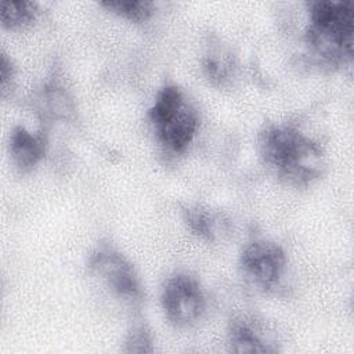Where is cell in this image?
<instances>
[{"mask_svg": "<svg viewBox=\"0 0 354 354\" xmlns=\"http://www.w3.org/2000/svg\"><path fill=\"white\" fill-rule=\"evenodd\" d=\"M47 136L44 131H29L15 126L10 134V155L14 166L22 174L32 171L47 153Z\"/></svg>", "mask_w": 354, "mask_h": 354, "instance_id": "obj_8", "label": "cell"}, {"mask_svg": "<svg viewBox=\"0 0 354 354\" xmlns=\"http://www.w3.org/2000/svg\"><path fill=\"white\" fill-rule=\"evenodd\" d=\"M87 267L116 299L131 307L141 303L144 292L134 266L111 243H100L90 253Z\"/></svg>", "mask_w": 354, "mask_h": 354, "instance_id": "obj_4", "label": "cell"}, {"mask_svg": "<svg viewBox=\"0 0 354 354\" xmlns=\"http://www.w3.org/2000/svg\"><path fill=\"white\" fill-rule=\"evenodd\" d=\"M230 351L234 353H277L278 343L272 332L259 319L236 317L231 319L227 330Z\"/></svg>", "mask_w": 354, "mask_h": 354, "instance_id": "obj_7", "label": "cell"}, {"mask_svg": "<svg viewBox=\"0 0 354 354\" xmlns=\"http://www.w3.org/2000/svg\"><path fill=\"white\" fill-rule=\"evenodd\" d=\"M100 4L133 22L147 21L155 11V3L147 0H106Z\"/></svg>", "mask_w": 354, "mask_h": 354, "instance_id": "obj_12", "label": "cell"}, {"mask_svg": "<svg viewBox=\"0 0 354 354\" xmlns=\"http://www.w3.org/2000/svg\"><path fill=\"white\" fill-rule=\"evenodd\" d=\"M202 68L209 79L214 86H227L232 76H234V62H232V55L225 51L220 46L210 47L203 59H202Z\"/></svg>", "mask_w": 354, "mask_h": 354, "instance_id": "obj_10", "label": "cell"}, {"mask_svg": "<svg viewBox=\"0 0 354 354\" xmlns=\"http://www.w3.org/2000/svg\"><path fill=\"white\" fill-rule=\"evenodd\" d=\"M0 77H1V93L3 95L7 94L8 90H11L15 79V68L12 61L8 58V55L1 51L0 57Z\"/></svg>", "mask_w": 354, "mask_h": 354, "instance_id": "obj_15", "label": "cell"}, {"mask_svg": "<svg viewBox=\"0 0 354 354\" xmlns=\"http://www.w3.org/2000/svg\"><path fill=\"white\" fill-rule=\"evenodd\" d=\"M308 26L306 44L310 54L328 68L353 61L354 7L350 0H315L307 3Z\"/></svg>", "mask_w": 354, "mask_h": 354, "instance_id": "obj_2", "label": "cell"}, {"mask_svg": "<svg viewBox=\"0 0 354 354\" xmlns=\"http://www.w3.org/2000/svg\"><path fill=\"white\" fill-rule=\"evenodd\" d=\"M158 141L170 152L181 153L198 130V113L177 84H165L148 111Z\"/></svg>", "mask_w": 354, "mask_h": 354, "instance_id": "obj_3", "label": "cell"}, {"mask_svg": "<svg viewBox=\"0 0 354 354\" xmlns=\"http://www.w3.org/2000/svg\"><path fill=\"white\" fill-rule=\"evenodd\" d=\"M259 152L275 177L295 188L314 184L326 166L319 142L288 124H267L259 134Z\"/></svg>", "mask_w": 354, "mask_h": 354, "instance_id": "obj_1", "label": "cell"}, {"mask_svg": "<svg viewBox=\"0 0 354 354\" xmlns=\"http://www.w3.org/2000/svg\"><path fill=\"white\" fill-rule=\"evenodd\" d=\"M184 221L188 230L198 238L214 242L227 228V220L220 212H214L205 206H188L183 210Z\"/></svg>", "mask_w": 354, "mask_h": 354, "instance_id": "obj_9", "label": "cell"}, {"mask_svg": "<svg viewBox=\"0 0 354 354\" xmlns=\"http://www.w3.org/2000/svg\"><path fill=\"white\" fill-rule=\"evenodd\" d=\"M160 304L170 322L177 326H189L205 314L206 296L195 277L176 272L162 285Z\"/></svg>", "mask_w": 354, "mask_h": 354, "instance_id": "obj_6", "label": "cell"}, {"mask_svg": "<svg viewBox=\"0 0 354 354\" xmlns=\"http://www.w3.org/2000/svg\"><path fill=\"white\" fill-rule=\"evenodd\" d=\"M122 351L124 353H152L153 339L151 329L142 319H136L130 325L123 342Z\"/></svg>", "mask_w": 354, "mask_h": 354, "instance_id": "obj_13", "label": "cell"}, {"mask_svg": "<svg viewBox=\"0 0 354 354\" xmlns=\"http://www.w3.org/2000/svg\"><path fill=\"white\" fill-rule=\"evenodd\" d=\"M239 271L243 279L261 292L275 290L288 268V256L281 245L268 239L248 242L239 254Z\"/></svg>", "mask_w": 354, "mask_h": 354, "instance_id": "obj_5", "label": "cell"}, {"mask_svg": "<svg viewBox=\"0 0 354 354\" xmlns=\"http://www.w3.org/2000/svg\"><path fill=\"white\" fill-rule=\"evenodd\" d=\"M37 4L33 1H1L0 21L3 28L21 29L32 25L37 18Z\"/></svg>", "mask_w": 354, "mask_h": 354, "instance_id": "obj_11", "label": "cell"}, {"mask_svg": "<svg viewBox=\"0 0 354 354\" xmlns=\"http://www.w3.org/2000/svg\"><path fill=\"white\" fill-rule=\"evenodd\" d=\"M40 100L44 102V106H41V113L44 118L48 119H55L59 118L61 115L64 118L68 116V100H66V94L64 93L62 87H58L57 84L51 86L50 90H44V93L41 94Z\"/></svg>", "mask_w": 354, "mask_h": 354, "instance_id": "obj_14", "label": "cell"}]
</instances>
